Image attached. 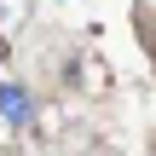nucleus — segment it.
I'll return each mask as SVG.
<instances>
[{
    "mask_svg": "<svg viewBox=\"0 0 156 156\" xmlns=\"http://www.w3.org/2000/svg\"><path fill=\"white\" fill-rule=\"evenodd\" d=\"M0 116H6L12 127H29V122H35V93H29L23 81H0Z\"/></svg>",
    "mask_w": 156,
    "mask_h": 156,
    "instance_id": "1",
    "label": "nucleus"
},
{
    "mask_svg": "<svg viewBox=\"0 0 156 156\" xmlns=\"http://www.w3.org/2000/svg\"><path fill=\"white\" fill-rule=\"evenodd\" d=\"M0 58H6V41H0Z\"/></svg>",
    "mask_w": 156,
    "mask_h": 156,
    "instance_id": "2",
    "label": "nucleus"
},
{
    "mask_svg": "<svg viewBox=\"0 0 156 156\" xmlns=\"http://www.w3.org/2000/svg\"><path fill=\"white\" fill-rule=\"evenodd\" d=\"M145 6H151V12H156V0H145Z\"/></svg>",
    "mask_w": 156,
    "mask_h": 156,
    "instance_id": "3",
    "label": "nucleus"
}]
</instances>
